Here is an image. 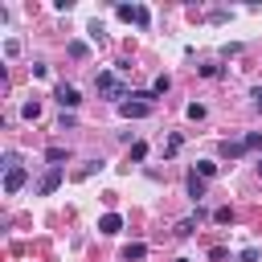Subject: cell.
I'll list each match as a JSON object with an SVG mask.
<instances>
[{"instance_id": "obj_14", "label": "cell", "mask_w": 262, "mask_h": 262, "mask_svg": "<svg viewBox=\"0 0 262 262\" xmlns=\"http://www.w3.org/2000/svg\"><path fill=\"white\" fill-rule=\"evenodd\" d=\"M180 143H184V135H168V143H164V156L172 160V156L180 151Z\"/></svg>"}, {"instance_id": "obj_8", "label": "cell", "mask_w": 262, "mask_h": 262, "mask_svg": "<svg viewBox=\"0 0 262 262\" xmlns=\"http://www.w3.org/2000/svg\"><path fill=\"white\" fill-rule=\"evenodd\" d=\"M242 151H246V143H242V139H225V143H221V156H225V160H237Z\"/></svg>"}, {"instance_id": "obj_11", "label": "cell", "mask_w": 262, "mask_h": 262, "mask_svg": "<svg viewBox=\"0 0 262 262\" xmlns=\"http://www.w3.org/2000/svg\"><path fill=\"white\" fill-rule=\"evenodd\" d=\"M188 196H192V201H201V196H205V180H201L196 172L188 176Z\"/></svg>"}, {"instance_id": "obj_20", "label": "cell", "mask_w": 262, "mask_h": 262, "mask_svg": "<svg viewBox=\"0 0 262 262\" xmlns=\"http://www.w3.org/2000/svg\"><path fill=\"white\" fill-rule=\"evenodd\" d=\"M94 168H102V160H90V164H82V168H78V180H82V176H90Z\"/></svg>"}, {"instance_id": "obj_9", "label": "cell", "mask_w": 262, "mask_h": 262, "mask_svg": "<svg viewBox=\"0 0 262 262\" xmlns=\"http://www.w3.org/2000/svg\"><path fill=\"white\" fill-rule=\"evenodd\" d=\"M45 160H49V164H53V168H61V164H66V160H70V151H66V147H57V143H53V147H49V151H45Z\"/></svg>"}, {"instance_id": "obj_21", "label": "cell", "mask_w": 262, "mask_h": 262, "mask_svg": "<svg viewBox=\"0 0 262 262\" xmlns=\"http://www.w3.org/2000/svg\"><path fill=\"white\" fill-rule=\"evenodd\" d=\"M147 156V143H131V160H143Z\"/></svg>"}, {"instance_id": "obj_13", "label": "cell", "mask_w": 262, "mask_h": 262, "mask_svg": "<svg viewBox=\"0 0 262 262\" xmlns=\"http://www.w3.org/2000/svg\"><path fill=\"white\" fill-rule=\"evenodd\" d=\"M20 115H25V119H41V102H37V98H29V102L20 106Z\"/></svg>"}, {"instance_id": "obj_19", "label": "cell", "mask_w": 262, "mask_h": 262, "mask_svg": "<svg viewBox=\"0 0 262 262\" xmlns=\"http://www.w3.org/2000/svg\"><path fill=\"white\" fill-rule=\"evenodd\" d=\"M184 115H188V119H205V106H201V102H188V111H184Z\"/></svg>"}, {"instance_id": "obj_4", "label": "cell", "mask_w": 262, "mask_h": 262, "mask_svg": "<svg viewBox=\"0 0 262 262\" xmlns=\"http://www.w3.org/2000/svg\"><path fill=\"white\" fill-rule=\"evenodd\" d=\"M53 98L61 102V111H74V106L82 102V94H78V86H70V82H57V90H53Z\"/></svg>"}, {"instance_id": "obj_2", "label": "cell", "mask_w": 262, "mask_h": 262, "mask_svg": "<svg viewBox=\"0 0 262 262\" xmlns=\"http://www.w3.org/2000/svg\"><path fill=\"white\" fill-rule=\"evenodd\" d=\"M151 102H156V94H151V90H139V94H131L127 102H119V115H123V119H147V115H151Z\"/></svg>"}, {"instance_id": "obj_10", "label": "cell", "mask_w": 262, "mask_h": 262, "mask_svg": "<svg viewBox=\"0 0 262 262\" xmlns=\"http://www.w3.org/2000/svg\"><path fill=\"white\" fill-rule=\"evenodd\" d=\"M143 254H147V246H143V242H131V246L123 250V262H139Z\"/></svg>"}, {"instance_id": "obj_3", "label": "cell", "mask_w": 262, "mask_h": 262, "mask_svg": "<svg viewBox=\"0 0 262 262\" xmlns=\"http://www.w3.org/2000/svg\"><path fill=\"white\" fill-rule=\"evenodd\" d=\"M115 12H119V20H131V25H139V29H147V20H151V12L139 8V4H119Z\"/></svg>"}, {"instance_id": "obj_15", "label": "cell", "mask_w": 262, "mask_h": 262, "mask_svg": "<svg viewBox=\"0 0 262 262\" xmlns=\"http://www.w3.org/2000/svg\"><path fill=\"white\" fill-rule=\"evenodd\" d=\"M196 176H201V180L217 176V164H213V160H201V164H196Z\"/></svg>"}, {"instance_id": "obj_17", "label": "cell", "mask_w": 262, "mask_h": 262, "mask_svg": "<svg viewBox=\"0 0 262 262\" xmlns=\"http://www.w3.org/2000/svg\"><path fill=\"white\" fill-rule=\"evenodd\" d=\"M168 86H172V78H168V74H160V78L151 82V94H168Z\"/></svg>"}, {"instance_id": "obj_22", "label": "cell", "mask_w": 262, "mask_h": 262, "mask_svg": "<svg viewBox=\"0 0 262 262\" xmlns=\"http://www.w3.org/2000/svg\"><path fill=\"white\" fill-rule=\"evenodd\" d=\"M254 106H258V111H262V86H258V90H254Z\"/></svg>"}, {"instance_id": "obj_1", "label": "cell", "mask_w": 262, "mask_h": 262, "mask_svg": "<svg viewBox=\"0 0 262 262\" xmlns=\"http://www.w3.org/2000/svg\"><path fill=\"white\" fill-rule=\"evenodd\" d=\"M94 90H98L102 98H115V102H127V98H131V94H127V82H123L119 70H102V74L94 78Z\"/></svg>"}, {"instance_id": "obj_23", "label": "cell", "mask_w": 262, "mask_h": 262, "mask_svg": "<svg viewBox=\"0 0 262 262\" xmlns=\"http://www.w3.org/2000/svg\"><path fill=\"white\" fill-rule=\"evenodd\" d=\"M258 176H262V160H258Z\"/></svg>"}, {"instance_id": "obj_18", "label": "cell", "mask_w": 262, "mask_h": 262, "mask_svg": "<svg viewBox=\"0 0 262 262\" xmlns=\"http://www.w3.org/2000/svg\"><path fill=\"white\" fill-rule=\"evenodd\" d=\"M192 229H196V217H184V221H180V225H176V237H188V233H192Z\"/></svg>"}, {"instance_id": "obj_6", "label": "cell", "mask_w": 262, "mask_h": 262, "mask_svg": "<svg viewBox=\"0 0 262 262\" xmlns=\"http://www.w3.org/2000/svg\"><path fill=\"white\" fill-rule=\"evenodd\" d=\"M57 184H61V168H49V172L37 180V192H41V196H49V192H57Z\"/></svg>"}, {"instance_id": "obj_5", "label": "cell", "mask_w": 262, "mask_h": 262, "mask_svg": "<svg viewBox=\"0 0 262 262\" xmlns=\"http://www.w3.org/2000/svg\"><path fill=\"white\" fill-rule=\"evenodd\" d=\"M29 184V172L25 168H12V172H4V192H20Z\"/></svg>"}, {"instance_id": "obj_12", "label": "cell", "mask_w": 262, "mask_h": 262, "mask_svg": "<svg viewBox=\"0 0 262 262\" xmlns=\"http://www.w3.org/2000/svg\"><path fill=\"white\" fill-rule=\"evenodd\" d=\"M213 221H217V225H233V209H229V205L213 209Z\"/></svg>"}, {"instance_id": "obj_24", "label": "cell", "mask_w": 262, "mask_h": 262, "mask_svg": "<svg viewBox=\"0 0 262 262\" xmlns=\"http://www.w3.org/2000/svg\"><path fill=\"white\" fill-rule=\"evenodd\" d=\"M176 262H188V258H176Z\"/></svg>"}, {"instance_id": "obj_16", "label": "cell", "mask_w": 262, "mask_h": 262, "mask_svg": "<svg viewBox=\"0 0 262 262\" xmlns=\"http://www.w3.org/2000/svg\"><path fill=\"white\" fill-rule=\"evenodd\" d=\"M242 143H246V151H258V147H262V131H250V135H242Z\"/></svg>"}, {"instance_id": "obj_7", "label": "cell", "mask_w": 262, "mask_h": 262, "mask_svg": "<svg viewBox=\"0 0 262 262\" xmlns=\"http://www.w3.org/2000/svg\"><path fill=\"white\" fill-rule=\"evenodd\" d=\"M119 229H123V217H119V213H102V217H98V233L111 237V233H119Z\"/></svg>"}]
</instances>
